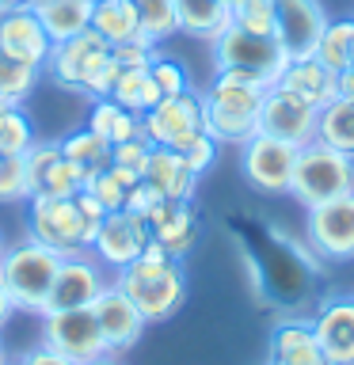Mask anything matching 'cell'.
Returning <instances> with one entry per match:
<instances>
[{
	"mask_svg": "<svg viewBox=\"0 0 354 365\" xmlns=\"http://www.w3.org/2000/svg\"><path fill=\"white\" fill-rule=\"evenodd\" d=\"M103 217H107V210L88 190H80L73 198H31L27 225L39 244L61 251V255H84Z\"/></svg>",
	"mask_w": 354,
	"mask_h": 365,
	"instance_id": "3",
	"label": "cell"
},
{
	"mask_svg": "<svg viewBox=\"0 0 354 365\" xmlns=\"http://www.w3.org/2000/svg\"><path fill=\"white\" fill-rule=\"evenodd\" d=\"M61 251L39 244V240H23V244L4 247L0 255V282L8 285L11 301H16V312H46V297H50L54 274L61 267Z\"/></svg>",
	"mask_w": 354,
	"mask_h": 365,
	"instance_id": "5",
	"label": "cell"
},
{
	"mask_svg": "<svg viewBox=\"0 0 354 365\" xmlns=\"http://www.w3.org/2000/svg\"><path fill=\"white\" fill-rule=\"evenodd\" d=\"M145 221H148V236H153L171 259H187V251L194 247V240H198V217H194L191 202H168L164 198Z\"/></svg>",
	"mask_w": 354,
	"mask_h": 365,
	"instance_id": "22",
	"label": "cell"
},
{
	"mask_svg": "<svg viewBox=\"0 0 354 365\" xmlns=\"http://www.w3.org/2000/svg\"><path fill=\"white\" fill-rule=\"evenodd\" d=\"M88 130H96L99 137H107L111 145H122V141H130V137H145L141 114L126 110L122 103H114L111 96H103V99H96V103H91Z\"/></svg>",
	"mask_w": 354,
	"mask_h": 365,
	"instance_id": "25",
	"label": "cell"
},
{
	"mask_svg": "<svg viewBox=\"0 0 354 365\" xmlns=\"http://www.w3.org/2000/svg\"><path fill=\"white\" fill-rule=\"evenodd\" d=\"M91 8H96V0H50V4H42L34 11H39L46 34L54 42H65L91 27Z\"/></svg>",
	"mask_w": 354,
	"mask_h": 365,
	"instance_id": "27",
	"label": "cell"
},
{
	"mask_svg": "<svg viewBox=\"0 0 354 365\" xmlns=\"http://www.w3.org/2000/svg\"><path fill=\"white\" fill-rule=\"evenodd\" d=\"M91 31H99L111 46L141 38V19H137L133 0H96V8H91Z\"/></svg>",
	"mask_w": 354,
	"mask_h": 365,
	"instance_id": "26",
	"label": "cell"
},
{
	"mask_svg": "<svg viewBox=\"0 0 354 365\" xmlns=\"http://www.w3.org/2000/svg\"><path fill=\"white\" fill-rule=\"evenodd\" d=\"M0 107H4V103H0Z\"/></svg>",
	"mask_w": 354,
	"mask_h": 365,
	"instance_id": "53",
	"label": "cell"
},
{
	"mask_svg": "<svg viewBox=\"0 0 354 365\" xmlns=\"http://www.w3.org/2000/svg\"><path fill=\"white\" fill-rule=\"evenodd\" d=\"M270 365H331L313 331V319H282L270 331Z\"/></svg>",
	"mask_w": 354,
	"mask_h": 365,
	"instance_id": "23",
	"label": "cell"
},
{
	"mask_svg": "<svg viewBox=\"0 0 354 365\" xmlns=\"http://www.w3.org/2000/svg\"><path fill=\"white\" fill-rule=\"evenodd\" d=\"M148 240L153 236H148L145 217H137L130 210H114V213L103 217L99 232H96V240H91V251H96V259L103 262V267L122 270V267H130V262L141 255Z\"/></svg>",
	"mask_w": 354,
	"mask_h": 365,
	"instance_id": "14",
	"label": "cell"
},
{
	"mask_svg": "<svg viewBox=\"0 0 354 365\" xmlns=\"http://www.w3.org/2000/svg\"><path fill=\"white\" fill-rule=\"evenodd\" d=\"M213 65L217 68H240L259 80H267L274 88L282 76V68L290 65V53L278 42V34H251L244 27H225L213 38Z\"/></svg>",
	"mask_w": 354,
	"mask_h": 365,
	"instance_id": "7",
	"label": "cell"
},
{
	"mask_svg": "<svg viewBox=\"0 0 354 365\" xmlns=\"http://www.w3.org/2000/svg\"><path fill=\"white\" fill-rule=\"evenodd\" d=\"M290 194L305 210L324 205L331 198H343V194H354V156L324 145L320 137L301 145L297 148L293 179H290Z\"/></svg>",
	"mask_w": 354,
	"mask_h": 365,
	"instance_id": "6",
	"label": "cell"
},
{
	"mask_svg": "<svg viewBox=\"0 0 354 365\" xmlns=\"http://www.w3.org/2000/svg\"><path fill=\"white\" fill-rule=\"evenodd\" d=\"M16 316V301H11V293H8V285L0 282V327L8 324V319Z\"/></svg>",
	"mask_w": 354,
	"mask_h": 365,
	"instance_id": "44",
	"label": "cell"
},
{
	"mask_svg": "<svg viewBox=\"0 0 354 365\" xmlns=\"http://www.w3.org/2000/svg\"><path fill=\"white\" fill-rule=\"evenodd\" d=\"M42 342L73 361H91L99 354H111L103 342L99 319L91 308H61V312H42Z\"/></svg>",
	"mask_w": 354,
	"mask_h": 365,
	"instance_id": "10",
	"label": "cell"
},
{
	"mask_svg": "<svg viewBox=\"0 0 354 365\" xmlns=\"http://www.w3.org/2000/svg\"><path fill=\"white\" fill-rule=\"evenodd\" d=\"M91 312L99 319V331H103V342H107L111 354H126L141 342L148 319L137 312V304L126 297L118 285H103L99 297L91 301Z\"/></svg>",
	"mask_w": 354,
	"mask_h": 365,
	"instance_id": "15",
	"label": "cell"
},
{
	"mask_svg": "<svg viewBox=\"0 0 354 365\" xmlns=\"http://www.w3.org/2000/svg\"><path fill=\"white\" fill-rule=\"evenodd\" d=\"M145 137L153 145H168V148H183L194 133H202V96L198 91H179V96H164L153 110L141 114Z\"/></svg>",
	"mask_w": 354,
	"mask_h": 365,
	"instance_id": "11",
	"label": "cell"
},
{
	"mask_svg": "<svg viewBox=\"0 0 354 365\" xmlns=\"http://www.w3.org/2000/svg\"><path fill=\"white\" fill-rule=\"evenodd\" d=\"M313 331L331 365H354V297L320 304Z\"/></svg>",
	"mask_w": 354,
	"mask_h": 365,
	"instance_id": "19",
	"label": "cell"
},
{
	"mask_svg": "<svg viewBox=\"0 0 354 365\" xmlns=\"http://www.w3.org/2000/svg\"><path fill=\"white\" fill-rule=\"evenodd\" d=\"M11 8H31V0H0V11H11Z\"/></svg>",
	"mask_w": 354,
	"mask_h": 365,
	"instance_id": "47",
	"label": "cell"
},
{
	"mask_svg": "<svg viewBox=\"0 0 354 365\" xmlns=\"http://www.w3.org/2000/svg\"><path fill=\"white\" fill-rule=\"evenodd\" d=\"M225 4H228V8H233V4H236V0H225Z\"/></svg>",
	"mask_w": 354,
	"mask_h": 365,
	"instance_id": "52",
	"label": "cell"
},
{
	"mask_svg": "<svg viewBox=\"0 0 354 365\" xmlns=\"http://www.w3.org/2000/svg\"><path fill=\"white\" fill-rule=\"evenodd\" d=\"M176 27L191 38L213 42L225 27H233V8L225 0H176Z\"/></svg>",
	"mask_w": 354,
	"mask_h": 365,
	"instance_id": "24",
	"label": "cell"
},
{
	"mask_svg": "<svg viewBox=\"0 0 354 365\" xmlns=\"http://www.w3.org/2000/svg\"><path fill=\"white\" fill-rule=\"evenodd\" d=\"M339 96L354 99V65H347V68L339 73Z\"/></svg>",
	"mask_w": 354,
	"mask_h": 365,
	"instance_id": "45",
	"label": "cell"
},
{
	"mask_svg": "<svg viewBox=\"0 0 354 365\" xmlns=\"http://www.w3.org/2000/svg\"><path fill=\"white\" fill-rule=\"evenodd\" d=\"M297 164V145L278 141L270 133H251L240 145V171L259 194H290Z\"/></svg>",
	"mask_w": 354,
	"mask_h": 365,
	"instance_id": "8",
	"label": "cell"
},
{
	"mask_svg": "<svg viewBox=\"0 0 354 365\" xmlns=\"http://www.w3.org/2000/svg\"><path fill=\"white\" fill-rule=\"evenodd\" d=\"M0 255H4V232H0Z\"/></svg>",
	"mask_w": 354,
	"mask_h": 365,
	"instance_id": "48",
	"label": "cell"
},
{
	"mask_svg": "<svg viewBox=\"0 0 354 365\" xmlns=\"http://www.w3.org/2000/svg\"><path fill=\"white\" fill-rule=\"evenodd\" d=\"M274 88L290 91V96L305 99L308 107L324 110L328 103L339 96V73H331V68L324 61H316L313 53L308 57H290V65L282 68V76H278Z\"/></svg>",
	"mask_w": 354,
	"mask_h": 365,
	"instance_id": "20",
	"label": "cell"
},
{
	"mask_svg": "<svg viewBox=\"0 0 354 365\" xmlns=\"http://www.w3.org/2000/svg\"><path fill=\"white\" fill-rule=\"evenodd\" d=\"M23 171H27L31 198H73L84 190V171L61 153L57 141H34L23 153Z\"/></svg>",
	"mask_w": 354,
	"mask_h": 365,
	"instance_id": "9",
	"label": "cell"
},
{
	"mask_svg": "<svg viewBox=\"0 0 354 365\" xmlns=\"http://www.w3.org/2000/svg\"><path fill=\"white\" fill-rule=\"evenodd\" d=\"M19 365H80V361H73V358H65V354H57V350H50L46 342H39L34 350H27L19 358Z\"/></svg>",
	"mask_w": 354,
	"mask_h": 365,
	"instance_id": "43",
	"label": "cell"
},
{
	"mask_svg": "<svg viewBox=\"0 0 354 365\" xmlns=\"http://www.w3.org/2000/svg\"><path fill=\"white\" fill-rule=\"evenodd\" d=\"M39 84V65L16 61L0 50V103H23Z\"/></svg>",
	"mask_w": 354,
	"mask_h": 365,
	"instance_id": "32",
	"label": "cell"
},
{
	"mask_svg": "<svg viewBox=\"0 0 354 365\" xmlns=\"http://www.w3.org/2000/svg\"><path fill=\"white\" fill-rule=\"evenodd\" d=\"M148 73H153L156 88L164 91V96H179V91H187V88H191V80H187V68H183L179 61H171V57H164V53H156V57H153V65H148Z\"/></svg>",
	"mask_w": 354,
	"mask_h": 365,
	"instance_id": "38",
	"label": "cell"
},
{
	"mask_svg": "<svg viewBox=\"0 0 354 365\" xmlns=\"http://www.w3.org/2000/svg\"><path fill=\"white\" fill-rule=\"evenodd\" d=\"M0 365H19V361H8V358H4V361H0Z\"/></svg>",
	"mask_w": 354,
	"mask_h": 365,
	"instance_id": "50",
	"label": "cell"
},
{
	"mask_svg": "<svg viewBox=\"0 0 354 365\" xmlns=\"http://www.w3.org/2000/svg\"><path fill=\"white\" fill-rule=\"evenodd\" d=\"M103 274L84 255H65L54 274L50 297H46V312H61V308H91V301L103 289Z\"/></svg>",
	"mask_w": 354,
	"mask_h": 365,
	"instance_id": "18",
	"label": "cell"
},
{
	"mask_svg": "<svg viewBox=\"0 0 354 365\" xmlns=\"http://www.w3.org/2000/svg\"><path fill=\"white\" fill-rule=\"evenodd\" d=\"M111 99L122 103V107L133 110V114H145L164 99V91L156 88V80L148 68H122L118 80H114V88H111Z\"/></svg>",
	"mask_w": 354,
	"mask_h": 365,
	"instance_id": "28",
	"label": "cell"
},
{
	"mask_svg": "<svg viewBox=\"0 0 354 365\" xmlns=\"http://www.w3.org/2000/svg\"><path fill=\"white\" fill-rule=\"evenodd\" d=\"M133 8H137V19H141V34L153 38L156 46L179 31L176 27V0H133Z\"/></svg>",
	"mask_w": 354,
	"mask_h": 365,
	"instance_id": "34",
	"label": "cell"
},
{
	"mask_svg": "<svg viewBox=\"0 0 354 365\" xmlns=\"http://www.w3.org/2000/svg\"><path fill=\"white\" fill-rule=\"evenodd\" d=\"M160 202H164V198H160V194L141 179V182H133V187H130V194H126V205H122V210H130V213H137V217H148Z\"/></svg>",
	"mask_w": 354,
	"mask_h": 365,
	"instance_id": "42",
	"label": "cell"
},
{
	"mask_svg": "<svg viewBox=\"0 0 354 365\" xmlns=\"http://www.w3.org/2000/svg\"><path fill=\"white\" fill-rule=\"evenodd\" d=\"M350 46H354V19H328L324 34H320L313 57L316 61H324L331 73H343V68L350 65Z\"/></svg>",
	"mask_w": 354,
	"mask_h": 365,
	"instance_id": "31",
	"label": "cell"
},
{
	"mask_svg": "<svg viewBox=\"0 0 354 365\" xmlns=\"http://www.w3.org/2000/svg\"><path fill=\"white\" fill-rule=\"evenodd\" d=\"M111 53H114V61H118L122 68H148V65H153V57H156V42L141 34V38L111 46Z\"/></svg>",
	"mask_w": 354,
	"mask_h": 365,
	"instance_id": "41",
	"label": "cell"
},
{
	"mask_svg": "<svg viewBox=\"0 0 354 365\" xmlns=\"http://www.w3.org/2000/svg\"><path fill=\"white\" fill-rule=\"evenodd\" d=\"M233 23L251 34H274L278 16H274V0H236L233 4Z\"/></svg>",
	"mask_w": 354,
	"mask_h": 365,
	"instance_id": "35",
	"label": "cell"
},
{
	"mask_svg": "<svg viewBox=\"0 0 354 365\" xmlns=\"http://www.w3.org/2000/svg\"><path fill=\"white\" fill-rule=\"evenodd\" d=\"M148 153H153V141H148V137H130V141H122V145H111V164L141 175Z\"/></svg>",
	"mask_w": 354,
	"mask_h": 365,
	"instance_id": "40",
	"label": "cell"
},
{
	"mask_svg": "<svg viewBox=\"0 0 354 365\" xmlns=\"http://www.w3.org/2000/svg\"><path fill=\"white\" fill-rule=\"evenodd\" d=\"M46 68H50V76L57 84L84 91L91 99L111 96L114 80L122 73V65L111 53V42L91 27L73 34V38H65V42H54L50 57H46Z\"/></svg>",
	"mask_w": 354,
	"mask_h": 365,
	"instance_id": "4",
	"label": "cell"
},
{
	"mask_svg": "<svg viewBox=\"0 0 354 365\" xmlns=\"http://www.w3.org/2000/svg\"><path fill=\"white\" fill-rule=\"evenodd\" d=\"M84 190H88L107 213L122 210V205H126V194H130V187H126V182L114 175L111 168H103V171H96V175H88V179H84Z\"/></svg>",
	"mask_w": 354,
	"mask_h": 365,
	"instance_id": "36",
	"label": "cell"
},
{
	"mask_svg": "<svg viewBox=\"0 0 354 365\" xmlns=\"http://www.w3.org/2000/svg\"><path fill=\"white\" fill-rule=\"evenodd\" d=\"M141 179L168 202H191L194 190H198V175H194V171L187 168V160L168 145H153Z\"/></svg>",
	"mask_w": 354,
	"mask_h": 365,
	"instance_id": "21",
	"label": "cell"
},
{
	"mask_svg": "<svg viewBox=\"0 0 354 365\" xmlns=\"http://www.w3.org/2000/svg\"><path fill=\"white\" fill-rule=\"evenodd\" d=\"M274 16H278L274 34L290 57H308L328 27V11L320 0H274Z\"/></svg>",
	"mask_w": 354,
	"mask_h": 365,
	"instance_id": "16",
	"label": "cell"
},
{
	"mask_svg": "<svg viewBox=\"0 0 354 365\" xmlns=\"http://www.w3.org/2000/svg\"><path fill=\"white\" fill-rule=\"evenodd\" d=\"M176 153L187 160V168L194 171V175H206V171L213 168V160H217V141L202 130V133H194L183 148H176Z\"/></svg>",
	"mask_w": 354,
	"mask_h": 365,
	"instance_id": "39",
	"label": "cell"
},
{
	"mask_svg": "<svg viewBox=\"0 0 354 365\" xmlns=\"http://www.w3.org/2000/svg\"><path fill=\"white\" fill-rule=\"evenodd\" d=\"M31 202L23 156H0V202Z\"/></svg>",
	"mask_w": 354,
	"mask_h": 365,
	"instance_id": "37",
	"label": "cell"
},
{
	"mask_svg": "<svg viewBox=\"0 0 354 365\" xmlns=\"http://www.w3.org/2000/svg\"><path fill=\"white\" fill-rule=\"evenodd\" d=\"M316 137L339 153L354 156V99L347 96H335L320 110V125H316Z\"/></svg>",
	"mask_w": 354,
	"mask_h": 365,
	"instance_id": "29",
	"label": "cell"
},
{
	"mask_svg": "<svg viewBox=\"0 0 354 365\" xmlns=\"http://www.w3.org/2000/svg\"><path fill=\"white\" fill-rule=\"evenodd\" d=\"M57 145H61V153L73 160L84 175H96V171L111 168V141L99 137L96 130H88V125L76 130V133H69L65 141H57Z\"/></svg>",
	"mask_w": 354,
	"mask_h": 365,
	"instance_id": "30",
	"label": "cell"
},
{
	"mask_svg": "<svg viewBox=\"0 0 354 365\" xmlns=\"http://www.w3.org/2000/svg\"><path fill=\"white\" fill-rule=\"evenodd\" d=\"M34 145V130L19 103L0 107V156H23Z\"/></svg>",
	"mask_w": 354,
	"mask_h": 365,
	"instance_id": "33",
	"label": "cell"
},
{
	"mask_svg": "<svg viewBox=\"0 0 354 365\" xmlns=\"http://www.w3.org/2000/svg\"><path fill=\"white\" fill-rule=\"evenodd\" d=\"M316 125H320V110L308 107L305 99L290 96L282 88H270L267 99H263V110H259V133H270L278 141H290V145H308L316 141Z\"/></svg>",
	"mask_w": 354,
	"mask_h": 365,
	"instance_id": "13",
	"label": "cell"
},
{
	"mask_svg": "<svg viewBox=\"0 0 354 365\" xmlns=\"http://www.w3.org/2000/svg\"><path fill=\"white\" fill-rule=\"evenodd\" d=\"M0 361H4V342H0Z\"/></svg>",
	"mask_w": 354,
	"mask_h": 365,
	"instance_id": "49",
	"label": "cell"
},
{
	"mask_svg": "<svg viewBox=\"0 0 354 365\" xmlns=\"http://www.w3.org/2000/svg\"><path fill=\"white\" fill-rule=\"evenodd\" d=\"M270 84L240 68H217L213 84L202 96V125L217 145H244L259 133V110Z\"/></svg>",
	"mask_w": 354,
	"mask_h": 365,
	"instance_id": "1",
	"label": "cell"
},
{
	"mask_svg": "<svg viewBox=\"0 0 354 365\" xmlns=\"http://www.w3.org/2000/svg\"><path fill=\"white\" fill-rule=\"evenodd\" d=\"M308 244L328 262L354 259V194H343V198L308 210Z\"/></svg>",
	"mask_w": 354,
	"mask_h": 365,
	"instance_id": "12",
	"label": "cell"
},
{
	"mask_svg": "<svg viewBox=\"0 0 354 365\" xmlns=\"http://www.w3.org/2000/svg\"><path fill=\"white\" fill-rule=\"evenodd\" d=\"M0 50L16 57V61L42 68L54 50V38L46 34L34 8H11V11H0Z\"/></svg>",
	"mask_w": 354,
	"mask_h": 365,
	"instance_id": "17",
	"label": "cell"
},
{
	"mask_svg": "<svg viewBox=\"0 0 354 365\" xmlns=\"http://www.w3.org/2000/svg\"><path fill=\"white\" fill-rule=\"evenodd\" d=\"M350 65H354V46H350Z\"/></svg>",
	"mask_w": 354,
	"mask_h": 365,
	"instance_id": "51",
	"label": "cell"
},
{
	"mask_svg": "<svg viewBox=\"0 0 354 365\" xmlns=\"http://www.w3.org/2000/svg\"><path fill=\"white\" fill-rule=\"evenodd\" d=\"M80 365H126V361H118V354H99V358H91V361H80Z\"/></svg>",
	"mask_w": 354,
	"mask_h": 365,
	"instance_id": "46",
	"label": "cell"
},
{
	"mask_svg": "<svg viewBox=\"0 0 354 365\" xmlns=\"http://www.w3.org/2000/svg\"><path fill=\"white\" fill-rule=\"evenodd\" d=\"M118 289L137 304L148 324H164L183 308L187 301V274H183V259H171L156 240H148L145 251L130 267L118 270Z\"/></svg>",
	"mask_w": 354,
	"mask_h": 365,
	"instance_id": "2",
	"label": "cell"
}]
</instances>
